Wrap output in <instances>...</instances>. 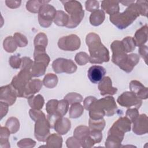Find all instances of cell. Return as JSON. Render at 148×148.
<instances>
[{"label": "cell", "instance_id": "1", "mask_svg": "<svg viewBox=\"0 0 148 148\" xmlns=\"http://www.w3.org/2000/svg\"><path fill=\"white\" fill-rule=\"evenodd\" d=\"M86 43L90 53L89 62L91 64H101L110 60L108 49L102 43L99 36L90 32L86 35Z\"/></svg>", "mask_w": 148, "mask_h": 148}, {"label": "cell", "instance_id": "2", "mask_svg": "<svg viewBox=\"0 0 148 148\" xmlns=\"http://www.w3.org/2000/svg\"><path fill=\"white\" fill-rule=\"evenodd\" d=\"M140 16L135 2L132 3L121 13L110 15V22L119 29H123L127 28Z\"/></svg>", "mask_w": 148, "mask_h": 148}, {"label": "cell", "instance_id": "3", "mask_svg": "<svg viewBox=\"0 0 148 148\" xmlns=\"http://www.w3.org/2000/svg\"><path fill=\"white\" fill-rule=\"evenodd\" d=\"M61 2L65 11L69 14V21L66 27L68 28H76L84 16V11L81 3L76 0L62 1Z\"/></svg>", "mask_w": 148, "mask_h": 148}, {"label": "cell", "instance_id": "4", "mask_svg": "<svg viewBox=\"0 0 148 148\" xmlns=\"http://www.w3.org/2000/svg\"><path fill=\"white\" fill-rule=\"evenodd\" d=\"M32 77L31 71L25 69H21L17 75L13 77L10 85L16 92L17 97L23 98L25 87L32 80Z\"/></svg>", "mask_w": 148, "mask_h": 148}, {"label": "cell", "instance_id": "5", "mask_svg": "<svg viewBox=\"0 0 148 148\" xmlns=\"http://www.w3.org/2000/svg\"><path fill=\"white\" fill-rule=\"evenodd\" d=\"M57 10L50 4L43 5L38 12V21L39 25L43 28L49 27L54 19Z\"/></svg>", "mask_w": 148, "mask_h": 148}, {"label": "cell", "instance_id": "6", "mask_svg": "<svg viewBox=\"0 0 148 148\" xmlns=\"http://www.w3.org/2000/svg\"><path fill=\"white\" fill-rule=\"evenodd\" d=\"M50 124L44 116L35 121L34 127V135L35 138L39 142H45L50 135Z\"/></svg>", "mask_w": 148, "mask_h": 148}, {"label": "cell", "instance_id": "7", "mask_svg": "<svg viewBox=\"0 0 148 148\" xmlns=\"http://www.w3.org/2000/svg\"><path fill=\"white\" fill-rule=\"evenodd\" d=\"M52 68L56 73H66L71 74L77 70V66L72 60L64 58L56 59L52 63Z\"/></svg>", "mask_w": 148, "mask_h": 148}, {"label": "cell", "instance_id": "8", "mask_svg": "<svg viewBox=\"0 0 148 148\" xmlns=\"http://www.w3.org/2000/svg\"><path fill=\"white\" fill-rule=\"evenodd\" d=\"M57 44L58 47L62 50L73 51L80 48L81 40L77 35L71 34L60 38Z\"/></svg>", "mask_w": 148, "mask_h": 148}, {"label": "cell", "instance_id": "9", "mask_svg": "<svg viewBox=\"0 0 148 148\" xmlns=\"http://www.w3.org/2000/svg\"><path fill=\"white\" fill-rule=\"evenodd\" d=\"M112 51V62L119 67L121 66L126 61L128 54L125 52L120 40H114L110 45Z\"/></svg>", "mask_w": 148, "mask_h": 148}, {"label": "cell", "instance_id": "10", "mask_svg": "<svg viewBox=\"0 0 148 148\" xmlns=\"http://www.w3.org/2000/svg\"><path fill=\"white\" fill-rule=\"evenodd\" d=\"M117 103L121 106L139 109L142 104V99H139L135 94L131 91H125L119 96L117 99Z\"/></svg>", "mask_w": 148, "mask_h": 148}, {"label": "cell", "instance_id": "11", "mask_svg": "<svg viewBox=\"0 0 148 148\" xmlns=\"http://www.w3.org/2000/svg\"><path fill=\"white\" fill-rule=\"evenodd\" d=\"M97 102L105 113V115L113 116L117 112V106L114 98L112 96H108L97 99Z\"/></svg>", "mask_w": 148, "mask_h": 148}, {"label": "cell", "instance_id": "12", "mask_svg": "<svg viewBox=\"0 0 148 148\" xmlns=\"http://www.w3.org/2000/svg\"><path fill=\"white\" fill-rule=\"evenodd\" d=\"M17 97V93L10 84L1 87L0 101L6 103L9 106H11L15 103Z\"/></svg>", "mask_w": 148, "mask_h": 148}, {"label": "cell", "instance_id": "13", "mask_svg": "<svg viewBox=\"0 0 148 148\" xmlns=\"http://www.w3.org/2000/svg\"><path fill=\"white\" fill-rule=\"evenodd\" d=\"M148 118L146 114L139 115L132 123V131L138 135H142L148 132Z\"/></svg>", "mask_w": 148, "mask_h": 148}, {"label": "cell", "instance_id": "14", "mask_svg": "<svg viewBox=\"0 0 148 148\" xmlns=\"http://www.w3.org/2000/svg\"><path fill=\"white\" fill-rule=\"evenodd\" d=\"M106 72V69L103 66L92 65L87 71V76L91 83L97 84L105 77Z\"/></svg>", "mask_w": 148, "mask_h": 148}, {"label": "cell", "instance_id": "15", "mask_svg": "<svg viewBox=\"0 0 148 148\" xmlns=\"http://www.w3.org/2000/svg\"><path fill=\"white\" fill-rule=\"evenodd\" d=\"M98 88L102 96L113 95L117 92V88L112 86V81L109 76H105L98 83Z\"/></svg>", "mask_w": 148, "mask_h": 148}, {"label": "cell", "instance_id": "16", "mask_svg": "<svg viewBox=\"0 0 148 148\" xmlns=\"http://www.w3.org/2000/svg\"><path fill=\"white\" fill-rule=\"evenodd\" d=\"M130 91L135 94L140 99H146L148 97L147 87L138 80H133L129 84Z\"/></svg>", "mask_w": 148, "mask_h": 148}, {"label": "cell", "instance_id": "17", "mask_svg": "<svg viewBox=\"0 0 148 148\" xmlns=\"http://www.w3.org/2000/svg\"><path fill=\"white\" fill-rule=\"evenodd\" d=\"M43 85V82L39 79H32L27 84L23 98H29L34 96L36 93L38 92Z\"/></svg>", "mask_w": 148, "mask_h": 148}, {"label": "cell", "instance_id": "18", "mask_svg": "<svg viewBox=\"0 0 148 148\" xmlns=\"http://www.w3.org/2000/svg\"><path fill=\"white\" fill-rule=\"evenodd\" d=\"M71 128V121L66 117H61L56 122L54 129L57 134L62 135L68 132Z\"/></svg>", "mask_w": 148, "mask_h": 148}, {"label": "cell", "instance_id": "19", "mask_svg": "<svg viewBox=\"0 0 148 148\" xmlns=\"http://www.w3.org/2000/svg\"><path fill=\"white\" fill-rule=\"evenodd\" d=\"M140 60L139 56L136 53L128 54L126 61L119 68L127 73L131 72L137 65Z\"/></svg>", "mask_w": 148, "mask_h": 148}, {"label": "cell", "instance_id": "20", "mask_svg": "<svg viewBox=\"0 0 148 148\" xmlns=\"http://www.w3.org/2000/svg\"><path fill=\"white\" fill-rule=\"evenodd\" d=\"M102 10L107 14L113 15L119 12V2L113 0H103L101 2Z\"/></svg>", "mask_w": 148, "mask_h": 148}, {"label": "cell", "instance_id": "21", "mask_svg": "<svg viewBox=\"0 0 148 148\" xmlns=\"http://www.w3.org/2000/svg\"><path fill=\"white\" fill-rule=\"evenodd\" d=\"M34 59L35 62H42L47 66L50 61L49 56L46 53V48L42 46H35Z\"/></svg>", "mask_w": 148, "mask_h": 148}, {"label": "cell", "instance_id": "22", "mask_svg": "<svg viewBox=\"0 0 148 148\" xmlns=\"http://www.w3.org/2000/svg\"><path fill=\"white\" fill-rule=\"evenodd\" d=\"M147 32L148 27L147 24H145L139 29H138L134 35V41L136 46L140 47L145 44L147 41Z\"/></svg>", "mask_w": 148, "mask_h": 148}, {"label": "cell", "instance_id": "23", "mask_svg": "<svg viewBox=\"0 0 148 148\" xmlns=\"http://www.w3.org/2000/svg\"><path fill=\"white\" fill-rule=\"evenodd\" d=\"M90 119L92 120H99L105 116L104 112L99 105L97 99L94 101L88 108Z\"/></svg>", "mask_w": 148, "mask_h": 148}, {"label": "cell", "instance_id": "24", "mask_svg": "<svg viewBox=\"0 0 148 148\" xmlns=\"http://www.w3.org/2000/svg\"><path fill=\"white\" fill-rule=\"evenodd\" d=\"M124 133L129 132L131 128V121L127 117H121L112 125Z\"/></svg>", "mask_w": 148, "mask_h": 148}, {"label": "cell", "instance_id": "25", "mask_svg": "<svg viewBox=\"0 0 148 148\" xmlns=\"http://www.w3.org/2000/svg\"><path fill=\"white\" fill-rule=\"evenodd\" d=\"M90 23L93 26H99L103 23L105 18V13L102 9L97 10L90 16Z\"/></svg>", "mask_w": 148, "mask_h": 148}, {"label": "cell", "instance_id": "26", "mask_svg": "<svg viewBox=\"0 0 148 148\" xmlns=\"http://www.w3.org/2000/svg\"><path fill=\"white\" fill-rule=\"evenodd\" d=\"M62 138L58 134H52L46 139V147L51 148H61L62 146Z\"/></svg>", "mask_w": 148, "mask_h": 148}, {"label": "cell", "instance_id": "27", "mask_svg": "<svg viewBox=\"0 0 148 148\" xmlns=\"http://www.w3.org/2000/svg\"><path fill=\"white\" fill-rule=\"evenodd\" d=\"M50 1L30 0L26 3V9L28 11L32 13H38L40 7L45 4H47Z\"/></svg>", "mask_w": 148, "mask_h": 148}, {"label": "cell", "instance_id": "28", "mask_svg": "<svg viewBox=\"0 0 148 148\" xmlns=\"http://www.w3.org/2000/svg\"><path fill=\"white\" fill-rule=\"evenodd\" d=\"M28 103L31 109L40 110L44 105L45 99L42 95L38 94L28 98Z\"/></svg>", "mask_w": 148, "mask_h": 148}, {"label": "cell", "instance_id": "29", "mask_svg": "<svg viewBox=\"0 0 148 148\" xmlns=\"http://www.w3.org/2000/svg\"><path fill=\"white\" fill-rule=\"evenodd\" d=\"M69 21V16L62 10H57L56 16L53 20L54 24L58 26H66Z\"/></svg>", "mask_w": 148, "mask_h": 148}, {"label": "cell", "instance_id": "30", "mask_svg": "<svg viewBox=\"0 0 148 148\" xmlns=\"http://www.w3.org/2000/svg\"><path fill=\"white\" fill-rule=\"evenodd\" d=\"M90 130L89 127L86 125H79L77 126L73 131V136L76 138L81 142L86 138L90 134Z\"/></svg>", "mask_w": 148, "mask_h": 148}, {"label": "cell", "instance_id": "31", "mask_svg": "<svg viewBox=\"0 0 148 148\" xmlns=\"http://www.w3.org/2000/svg\"><path fill=\"white\" fill-rule=\"evenodd\" d=\"M47 66L42 62L34 61L33 65L31 69L32 77H40L43 76L46 72Z\"/></svg>", "mask_w": 148, "mask_h": 148}, {"label": "cell", "instance_id": "32", "mask_svg": "<svg viewBox=\"0 0 148 148\" xmlns=\"http://www.w3.org/2000/svg\"><path fill=\"white\" fill-rule=\"evenodd\" d=\"M84 112V107L80 103H75L71 105L69 111V116L70 118L77 119L80 117Z\"/></svg>", "mask_w": 148, "mask_h": 148}, {"label": "cell", "instance_id": "33", "mask_svg": "<svg viewBox=\"0 0 148 148\" xmlns=\"http://www.w3.org/2000/svg\"><path fill=\"white\" fill-rule=\"evenodd\" d=\"M58 77L54 73H47L43 79V84L48 88H54L58 83Z\"/></svg>", "mask_w": 148, "mask_h": 148}, {"label": "cell", "instance_id": "34", "mask_svg": "<svg viewBox=\"0 0 148 148\" xmlns=\"http://www.w3.org/2000/svg\"><path fill=\"white\" fill-rule=\"evenodd\" d=\"M17 45L15 42L13 36H7L3 42V49L8 53H13L17 48Z\"/></svg>", "mask_w": 148, "mask_h": 148}, {"label": "cell", "instance_id": "35", "mask_svg": "<svg viewBox=\"0 0 148 148\" xmlns=\"http://www.w3.org/2000/svg\"><path fill=\"white\" fill-rule=\"evenodd\" d=\"M5 127L9 129L11 134H15L20 129L19 120L15 117H10L7 120Z\"/></svg>", "mask_w": 148, "mask_h": 148}, {"label": "cell", "instance_id": "36", "mask_svg": "<svg viewBox=\"0 0 148 148\" xmlns=\"http://www.w3.org/2000/svg\"><path fill=\"white\" fill-rule=\"evenodd\" d=\"M123 47L127 53L132 52L136 48V44L134 39L131 36H127L121 41Z\"/></svg>", "mask_w": 148, "mask_h": 148}, {"label": "cell", "instance_id": "37", "mask_svg": "<svg viewBox=\"0 0 148 148\" xmlns=\"http://www.w3.org/2000/svg\"><path fill=\"white\" fill-rule=\"evenodd\" d=\"M105 124L106 123L103 119L99 120H92L90 119L88 121V127L90 130L102 131L105 127Z\"/></svg>", "mask_w": 148, "mask_h": 148}, {"label": "cell", "instance_id": "38", "mask_svg": "<svg viewBox=\"0 0 148 148\" xmlns=\"http://www.w3.org/2000/svg\"><path fill=\"white\" fill-rule=\"evenodd\" d=\"M35 46H42L46 48L48 43V39L47 35L43 32L38 34L34 40Z\"/></svg>", "mask_w": 148, "mask_h": 148}, {"label": "cell", "instance_id": "39", "mask_svg": "<svg viewBox=\"0 0 148 148\" xmlns=\"http://www.w3.org/2000/svg\"><path fill=\"white\" fill-rule=\"evenodd\" d=\"M64 99H66L69 105L75 103H80L83 101L82 95L77 92H69L64 97Z\"/></svg>", "mask_w": 148, "mask_h": 148}, {"label": "cell", "instance_id": "40", "mask_svg": "<svg viewBox=\"0 0 148 148\" xmlns=\"http://www.w3.org/2000/svg\"><path fill=\"white\" fill-rule=\"evenodd\" d=\"M13 38L17 46L19 47H24L27 46L28 45V42L27 37L21 33H14L13 35Z\"/></svg>", "mask_w": 148, "mask_h": 148}, {"label": "cell", "instance_id": "41", "mask_svg": "<svg viewBox=\"0 0 148 148\" xmlns=\"http://www.w3.org/2000/svg\"><path fill=\"white\" fill-rule=\"evenodd\" d=\"M69 105L68 102L65 99L58 101L57 113H58L61 116L64 117L68 110Z\"/></svg>", "mask_w": 148, "mask_h": 148}, {"label": "cell", "instance_id": "42", "mask_svg": "<svg viewBox=\"0 0 148 148\" xmlns=\"http://www.w3.org/2000/svg\"><path fill=\"white\" fill-rule=\"evenodd\" d=\"M75 60L79 65H84L89 62V56L86 52L80 51L76 54Z\"/></svg>", "mask_w": 148, "mask_h": 148}, {"label": "cell", "instance_id": "43", "mask_svg": "<svg viewBox=\"0 0 148 148\" xmlns=\"http://www.w3.org/2000/svg\"><path fill=\"white\" fill-rule=\"evenodd\" d=\"M139 14L147 17L148 12V3L146 1H136L135 2Z\"/></svg>", "mask_w": 148, "mask_h": 148}, {"label": "cell", "instance_id": "44", "mask_svg": "<svg viewBox=\"0 0 148 148\" xmlns=\"http://www.w3.org/2000/svg\"><path fill=\"white\" fill-rule=\"evenodd\" d=\"M36 145V142L31 138H24L19 140L17 145L20 148H31Z\"/></svg>", "mask_w": 148, "mask_h": 148}, {"label": "cell", "instance_id": "45", "mask_svg": "<svg viewBox=\"0 0 148 148\" xmlns=\"http://www.w3.org/2000/svg\"><path fill=\"white\" fill-rule=\"evenodd\" d=\"M58 101L57 99H50L46 105V110L47 114H52L57 112Z\"/></svg>", "mask_w": 148, "mask_h": 148}, {"label": "cell", "instance_id": "46", "mask_svg": "<svg viewBox=\"0 0 148 148\" xmlns=\"http://www.w3.org/2000/svg\"><path fill=\"white\" fill-rule=\"evenodd\" d=\"M99 7V3L98 1L88 0L85 3V8L88 12H93L97 10H98Z\"/></svg>", "mask_w": 148, "mask_h": 148}, {"label": "cell", "instance_id": "47", "mask_svg": "<svg viewBox=\"0 0 148 148\" xmlns=\"http://www.w3.org/2000/svg\"><path fill=\"white\" fill-rule=\"evenodd\" d=\"M9 65L13 69H18L21 68V58L18 56L14 55L12 56L9 60Z\"/></svg>", "mask_w": 148, "mask_h": 148}, {"label": "cell", "instance_id": "48", "mask_svg": "<svg viewBox=\"0 0 148 148\" xmlns=\"http://www.w3.org/2000/svg\"><path fill=\"white\" fill-rule=\"evenodd\" d=\"M66 145L68 148H80L82 147L80 141L75 136L68 138L66 141Z\"/></svg>", "mask_w": 148, "mask_h": 148}, {"label": "cell", "instance_id": "49", "mask_svg": "<svg viewBox=\"0 0 148 148\" xmlns=\"http://www.w3.org/2000/svg\"><path fill=\"white\" fill-rule=\"evenodd\" d=\"M34 61L28 57H23L21 58V69H25L31 71L33 65Z\"/></svg>", "mask_w": 148, "mask_h": 148}, {"label": "cell", "instance_id": "50", "mask_svg": "<svg viewBox=\"0 0 148 148\" xmlns=\"http://www.w3.org/2000/svg\"><path fill=\"white\" fill-rule=\"evenodd\" d=\"M126 116L130 120L131 123H133L135 119L139 115L138 109L136 108H129L126 110L125 112Z\"/></svg>", "mask_w": 148, "mask_h": 148}, {"label": "cell", "instance_id": "51", "mask_svg": "<svg viewBox=\"0 0 148 148\" xmlns=\"http://www.w3.org/2000/svg\"><path fill=\"white\" fill-rule=\"evenodd\" d=\"M29 114L31 119L35 122L39 119L40 117L46 116L45 114L40 110H36L33 109H31L29 110Z\"/></svg>", "mask_w": 148, "mask_h": 148}, {"label": "cell", "instance_id": "52", "mask_svg": "<svg viewBox=\"0 0 148 148\" xmlns=\"http://www.w3.org/2000/svg\"><path fill=\"white\" fill-rule=\"evenodd\" d=\"M89 136L94 140L95 143H99L102 139V131L97 130H90Z\"/></svg>", "mask_w": 148, "mask_h": 148}, {"label": "cell", "instance_id": "53", "mask_svg": "<svg viewBox=\"0 0 148 148\" xmlns=\"http://www.w3.org/2000/svg\"><path fill=\"white\" fill-rule=\"evenodd\" d=\"M62 116H61L58 113H54L52 114H47V120H48L51 128H54V124L57 120Z\"/></svg>", "mask_w": 148, "mask_h": 148}, {"label": "cell", "instance_id": "54", "mask_svg": "<svg viewBox=\"0 0 148 148\" xmlns=\"http://www.w3.org/2000/svg\"><path fill=\"white\" fill-rule=\"evenodd\" d=\"M95 144V142L89 135L81 142V146L83 148L92 147Z\"/></svg>", "mask_w": 148, "mask_h": 148}, {"label": "cell", "instance_id": "55", "mask_svg": "<svg viewBox=\"0 0 148 148\" xmlns=\"http://www.w3.org/2000/svg\"><path fill=\"white\" fill-rule=\"evenodd\" d=\"M9 105L3 102L0 101V117L1 120L6 115L8 112L9 109Z\"/></svg>", "mask_w": 148, "mask_h": 148}, {"label": "cell", "instance_id": "56", "mask_svg": "<svg viewBox=\"0 0 148 148\" xmlns=\"http://www.w3.org/2000/svg\"><path fill=\"white\" fill-rule=\"evenodd\" d=\"M147 51L148 48L146 45H142L139 47L138 53L141 57L145 60V62L147 63Z\"/></svg>", "mask_w": 148, "mask_h": 148}, {"label": "cell", "instance_id": "57", "mask_svg": "<svg viewBox=\"0 0 148 148\" xmlns=\"http://www.w3.org/2000/svg\"><path fill=\"white\" fill-rule=\"evenodd\" d=\"M10 132L6 127H1L0 139H9Z\"/></svg>", "mask_w": 148, "mask_h": 148}, {"label": "cell", "instance_id": "58", "mask_svg": "<svg viewBox=\"0 0 148 148\" xmlns=\"http://www.w3.org/2000/svg\"><path fill=\"white\" fill-rule=\"evenodd\" d=\"M21 1L16 0H6L5 1L6 5L10 9H16L20 6Z\"/></svg>", "mask_w": 148, "mask_h": 148}, {"label": "cell", "instance_id": "59", "mask_svg": "<svg viewBox=\"0 0 148 148\" xmlns=\"http://www.w3.org/2000/svg\"><path fill=\"white\" fill-rule=\"evenodd\" d=\"M97 99L95 97H93V96L87 97L83 101V107H84V108L88 110L89 107L92 104V103Z\"/></svg>", "mask_w": 148, "mask_h": 148}, {"label": "cell", "instance_id": "60", "mask_svg": "<svg viewBox=\"0 0 148 148\" xmlns=\"http://www.w3.org/2000/svg\"><path fill=\"white\" fill-rule=\"evenodd\" d=\"M0 147L1 148H9L10 145L9 139H0Z\"/></svg>", "mask_w": 148, "mask_h": 148}, {"label": "cell", "instance_id": "61", "mask_svg": "<svg viewBox=\"0 0 148 148\" xmlns=\"http://www.w3.org/2000/svg\"><path fill=\"white\" fill-rule=\"evenodd\" d=\"M135 2L134 1H121L120 3H121L124 6H130L132 3Z\"/></svg>", "mask_w": 148, "mask_h": 148}]
</instances>
